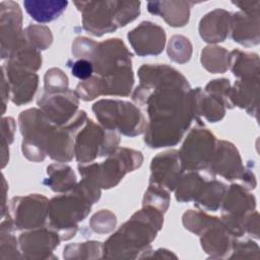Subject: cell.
<instances>
[{
  "label": "cell",
  "instance_id": "obj_1",
  "mask_svg": "<svg viewBox=\"0 0 260 260\" xmlns=\"http://www.w3.org/2000/svg\"><path fill=\"white\" fill-rule=\"evenodd\" d=\"M133 101L149 117L144 141L158 148L177 144L195 118L194 93L186 78L167 65H143Z\"/></svg>",
  "mask_w": 260,
  "mask_h": 260
},
{
  "label": "cell",
  "instance_id": "obj_35",
  "mask_svg": "<svg viewBox=\"0 0 260 260\" xmlns=\"http://www.w3.org/2000/svg\"><path fill=\"white\" fill-rule=\"evenodd\" d=\"M169 203H170V195L168 190L159 185L150 183L144 195L143 206L154 207L155 209L164 213L168 209Z\"/></svg>",
  "mask_w": 260,
  "mask_h": 260
},
{
  "label": "cell",
  "instance_id": "obj_14",
  "mask_svg": "<svg viewBox=\"0 0 260 260\" xmlns=\"http://www.w3.org/2000/svg\"><path fill=\"white\" fill-rule=\"evenodd\" d=\"M1 58H9L17 48L22 32V13L18 3L14 1H1Z\"/></svg>",
  "mask_w": 260,
  "mask_h": 260
},
{
  "label": "cell",
  "instance_id": "obj_41",
  "mask_svg": "<svg viewBox=\"0 0 260 260\" xmlns=\"http://www.w3.org/2000/svg\"><path fill=\"white\" fill-rule=\"evenodd\" d=\"M96 44L98 43L93 42L92 40L84 37L76 38L72 44V54L75 58L86 59L90 61Z\"/></svg>",
  "mask_w": 260,
  "mask_h": 260
},
{
  "label": "cell",
  "instance_id": "obj_10",
  "mask_svg": "<svg viewBox=\"0 0 260 260\" xmlns=\"http://www.w3.org/2000/svg\"><path fill=\"white\" fill-rule=\"evenodd\" d=\"M221 221L234 237L245 233V223L256 206L255 197L241 185H232L225 192Z\"/></svg>",
  "mask_w": 260,
  "mask_h": 260
},
{
  "label": "cell",
  "instance_id": "obj_4",
  "mask_svg": "<svg viewBox=\"0 0 260 260\" xmlns=\"http://www.w3.org/2000/svg\"><path fill=\"white\" fill-rule=\"evenodd\" d=\"M92 204L75 188L68 194L54 197L49 202L50 226L58 232L61 240L70 239L77 231V222L87 216Z\"/></svg>",
  "mask_w": 260,
  "mask_h": 260
},
{
  "label": "cell",
  "instance_id": "obj_19",
  "mask_svg": "<svg viewBox=\"0 0 260 260\" xmlns=\"http://www.w3.org/2000/svg\"><path fill=\"white\" fill-rule=\"evenodd\" d=\"M208 171L212 174H218L229 181L242 179L245 168L241 156L234 144L228 141H217L215 152Z\"/></svg>",
  "mask_w": 260,
  "mask_h": 260
},
{
  "label": "cell",
  "instance_id": "obj_22",
  "mask_svg": "<svg viewBox=\"0 0 260 260\" xmlns=\"http://www.w3.org/2000/svg\"><path fill=\"white\" fill-rule=\"evenodd\" d=\"M231 13L223 9H215L204 15L199 23V34L207 43L223 42L228 37Z\"/></svg>",
  "mask_w": 260,
  "mask_h": 260
},
{
  "label": "cell",
  "instance_id": "obj_6",
  "mask_svg": "<svg viewBox=\"0 0 260 260\" xmlns=\"http://www.w3.org/2000/svg\"><path fill=\"white\" fill-rule=\"evenodd\" d=\"M119 142L117 131L107 129L87 119L76 134L74 155L78 162H90L96 156L111 154L118 148Z\"/></svg>",
  "mask_w": 260,
  "mask_h": 260
},
{
  "label": "cell",
  "instance_id": "obj_26",
  "mask_svg": "<svg viewBox=\"0 0 260 260\" xmlns=\"http://www.w3.org/2000/svg\"><path fill=\"white\" fill-rule=\"evenodd\" d=\"M193 93L195 119L199 116H203L207 121L214 123L223 118L225 106L222 101L207 92H203L201 88L193 89Z\"/></svg>",
  "mask_w": 260,
  "mask_h": 260
},
{
  "label": "cell",
  "instance_id": "obj_21",
  "mask_svg": "<svg viewBox=\"0 0 260 260\" xmlns=\"http://www.w3.org/2000/svg\"><path fill=\"white\" fill-rule=\"evenodd\" d=\"M196 4L191 1H150L147 10L151 14L159 15L174 27L184 26L190 17V8Z\"/></svg>",
  "mask_w": 260,
  "mask_h": 260
},
{
  "label": "cell",
  "instance_id": "obj_23",
  "mask_svg": "<svg viewBox=\"0 0 260 260\" xmlns=\"http://www.w3.org/2000/svg\"><path fill=\"white\" fill-rule=\"evenodd\" d=\"M200 235L202 248L210 255L216 253L217 257H221V254L229 252L233 246L231 240L232 235L224 226L221 219L217 217H213L212 221Z\"/></svg>",
  "mask_w": 260,
  "mask_h": 260
},
{
  "label": "cell",
  "instance_id": "obj_9",
  "mask_svg": "<svg viewBox=\"0 0 260 260\" xmlns=\"http://www.w3.org/2000/svg\"><path fill=\"white\" fill-rule=\"evenodd\" d=\"M132 54L119 39L98 43L90 62L93 71L102 79L132 70Z\"/></svg>",
  "mask_w": 260,
  "mask_h": 260
},
{
  "label": "cell",
  "instance_id": "obj_18",
  "mask_svg": "<svg viewBox=\"0 0 260 260\" xmlns=\"http://www.w3.org/2000/svg\"><path fill=\"white\" fill-rule=\"evenodd\" d=\"M150 170L149 183L159 185L168 191L175 190L182 176L179 151L170 150L158 153L152 158Z\"/></svg>",
  "mask_w": 260,
  "mask_h": 260
},
{
  "label": "cell",
  "instance_id": "obj_11",
  "mask_svg": "<svg viewBox=\"0 0 260 260\" xmlns=\"http://www.w3.org/2000/svg\"><path fill=\"white\" fill-rule=\"evenodd\" d=\"M82 14V26L95 37L119 28L118 1H75Z\"/></svg>",
  "mask_w": 260,
  "mask_h": 260
},
{
  "label": "cell",
  "instance_id": "obj_30",
  "mask_svg": "<svg viewBox=\"0 0 260 260\" xmlns=\"http://www.w3.org/2000/svg\"><path fill=\"white\" fill-rule=\"evenodd\" d=\"M226 192V186L214 180H205L199 194L193 200L194 204L198 207H202L211 211H215L221 205Z\"/></svg>",
  "mask_w": 260,
  "mask_h": 260
},
{
  "label": "cell",
  "instance_id": "obj_42",
  "mask_svg": "<svg viewBox=\"0 0 260 260\" xmlns=\"http://www.w3.org/2000/svg\"><path fill=\"white\" fill-rule=\"evenodd\" d=\"M69 66L71 67L72 75L80 80H86L92 76L93 65L89 60L78 59Z\"/></svg>",
  "mask_w": 260,
  "mask_h": 260
},
{
  "label": "cell",
  "instance_id": "obj_12",
  "mask_svg": "<svg viewBox=\"0 0 260 260\" xmlns=\"http://www.w3.org/2000/svg\"><path fill=\"white\" fill-rule=\"evenodd\" d=\"M49 215V201L40 194L14 197L10 202V218L16 230L43 226Z\"/></svg>",
  "mask_w": 260,
  "mask_h": 260
},
{
  "label": "cell",
  "instance_id": "obj_29",
  "mask_svg": "<svg viewBox=\"0 0 260 260\" xmlns=\"http://www.w3.org/2000/svg\"><path fill=\"white\" fill-rule=\"evenodd\" d=\"M48 178L44 184L55 192H66L72 190L76 185V176L73 170L63 164H53L47 168Z\"/></svg>",
  "mask_w": 260,
  "mask_h": 260
},
{
  "label": "cell",
  "instance_id": "obj_44",
  "mask_svg": "<svg viewBox=\"0 0 260 260\" xmlns=\"http://www.w3.org/2000/svg\"><path fill=\"white\" fill-rule=\"evenodd\" d=\"M233 4L238 6L242 12L251 16H259L260 1H233Z\"/></svg>",
  "mask_w": 260,
  "mask_h": 260
},
{
  "label": "cell",
  "instance_id": "obj_5",
  "mask_svg": "<svg viewBox=\"0 0 260 260\" xmlns=\"http://www.w3.org/2000/svg\"><path fill=\"white\" fill-rule=\"evenodd\" d=\"M92 111L103 127L126 136L142 134L147 127L140 110L129 102L101 100L92 106Z\"/></svg>",
  "mask_w": 260,
  "mask_h": 260
},
{
  "label": "cell",
  "instance_id": "obj_16",
  "mask_svg": "<svg viewBox=\"0 0 260 260\" xmlns=\"http://www.w3.org/2000/svg\"><path fill=\"white\" fill-rule=\"evenodd\" d=\"M128 40L137 55H158L166 44V32L164 28L150 21H142L129 31Z\"/></svg>",
  "mask_w": 260,
  "mask_h": 260
},
{
  "label": "cell",
  "instance_id": "obj_7",
  "mask_svg": "<svg viewBox=\"0 0 260 260\" xmlns=\"http://www.w3.org/2000/svg\"><path fill=\"white\" fill-rule=\"evenodd\" d=\"M53 124L42 110L29 109L19 115V127L23 136V155L32 161L44 160Z\"/></svg>",
  "mask_w": 260,
  "mask_h": 260
},
{
  "label": "cell",
  "instance_id": "obj_13",
  "mask_svg": "<svg viewBox=\"0 0 260 260\" xmlns=\"http://www.w3.org/2000/svg\"><path fill=\"white\" fill-rule=\"evenodd\" d=\"M84 111H78L75 117L63 126L54 125L47 144V154L59 162H66L74 155V144L77 132L86 122Z\"/></svg>",
  "mask_w": 260,
  "mask_h": 260
},
{
  "label": "cell",
  "instance_id": "obj_17",
  "mask_svg": "<svg viewBox=\"0 0 260 260\" xmlns=\"http://www.w3.org/2000/svg\"><path fill=\"white\" fill-rule=\"evenodd\" d=\"M3 74L7 77V82L11 91V100L17 105L30 102L38 87L39 77L29 70L6 63L2 67Z\"/></svg>",
  "mask_w": 260,
  "mask_h": 260
},
{
  "label": "cell",
  "instance_id": "obj_27",
  "mask_svg": "<svg viewBox=\"0 0 260 260\" xmlns=\"http://www.w3.org/2000/svg\"><path fill=\"white\" fill-rule=\"evenodd\" d=\"M23 5L31 18L39 22H49L64 12L68 2L64 0H25Z\"/></svg>",
  "mask_w": 260,
  "mask_h": 260
},
{
  "label": "cell",
  "instance_id": "obj_20",
  "mask_svg": "<svg viewBox=\"0 0 260 260\" xmlns=\"http://www.w3.org/2000/svg\"><path fill=\"white\" fill-rule=\"evenodd\" d=\"M60 241V235L51 226L37 228L19 237L21 251L30 254L28 258H43V254L52 252Z\"/></svg>",
  "mask_w": 260,
  "mask_h": 260
},
{
  "label": "cell",
  "instance_id": "obj_3",
  "mask_svg": "<svg viewBox=\"0 0 260 260\" xmlns=\"http://www.w3.org/2000/svg\"><path fill=\"white\" fill-rule=\"evenodd\" d=\"M143 156L140 151L129 148H117L102 164L78 165L82 179L87 180L99 188L115 187L129 172L142 165Z\"/></svg>",
  "mask_w": 260,
  "mask_h": 260
},
{
  "label": "cell",
  "instance_id": "obj_33",
  "mask_svg": "<svg viewBox=\"0 0 260 260\" xmlns=\"http://www.w3.org/2000/svg\"><path fill=\"white\" fill-rule=\"evenodd\" d=\"M24 40L37 50H46L53 41L49 27L40 24H30L22 32Z\"/></svg>",
  "mask_w": 260,
  "mask_h": 260
},
{
  "label": "cell",
  "instance_id": "obj_37",
  "mask_svg": "<svg viewBox=\"0 0 260 260\" xmlns=\"http://www.w3.org/2000/svg\"><path fill=\"white\" fill-rule=\"evenodd\" d=\"M75 92L78 98L83 101H92L101 94H104L102 79L99 76H91L90 78L79 82Z\"/></svg>",
  "mask_w": 260,
  "mask_h": 260
},
{
  "label": "cell",
  "instance_id": "obj_8",
  "mask_svg": "<svg viewBox=\"0 0 260 260\" xmlns=\"http://www.w3.org/2000/svg\"><path fill=\"white\" fill-rule=\"evenodd\" d=\"M217 140L204 127L195 126L188 134L179 152L182 171L208 170Z\"/></svg>",
  "mask_w": 260,
  "mask_h": 260
},
{
  "label": "cell",
  "instance_id": "obj_25",
  "mask_svg": "<svg viewBox=\"0 0 260 260\" xmlns=\"http://www.w3.org/2000/svg\"><path fill=\"white\" fill-rule=\"evenodd\" d=\"M259 78L241 79L231 88L230 99L233 107L245 109L251 116L257 117Z\"/></svg>",
  "mask_w": 260,
  "mask_h": 260
},
{
  "label": "cell",
  "instance_id": "obj_28",
  "mask_svg": "<svg viewBox=\"0 0 260 260\" xmlns=\"http://www.w3.org/2000/svg\"><path fill=\"white\" fill-rule=\"evenodd\" d=\"M230 55V66L235 76L241 79L259 78V57L257 54L234 50Z\"/></svg>",
  "mask_w": 260,
  "mask_h": 260
},
{
  "label": "cell",
  "instance_id": "obj_39",
  "mask_svg": "<svg viewBox=\"0 0 260 260\" xmlns=\"http://www.w3.org/2000/svg\"><path fill=\"white\" fill-rule=\"evenodd\" d=\"M231 84L229 79L221 78V79H215L210 81L206 87L205 91L211 95H214L215 98L222 101L225 107L232 109L233 105L231 103L230 93H231Z\"/></svg>",
  "mask_w": 260,
  "mask_h": 260
},
{
  "label": "cell",
  "instance_id": "obj_38",
  "mask_svg": "<svg viewBox=\"0 0 260 260\" xmlns=\"http://www.w3.org/2000/svg\"><path fill=\"white\" fill-rule=\"evenodd\" d=\"M214 216H209L204 212L188 210L183 215V223L185 228L197 235H200L204 229L212 221Z\"/></svg>",
  "mask_w": 260,
  "mask_h": 260
},
{
  "label": "cell",
  "instance_id": "obj_24",
  "mask_svg": "<svg viewBox=\"0 0 260 260\" xmlns=\"http://www.w3.org/2000/svg\"><path fill=\"white\" fill-rule=\"evenodd\" d=\"M230 28L235 42L251 47L259 43V16H251L244 12L231 15Z\"/></svg>",
  "mask_w": 260,
  "mask_h": 260
},
{
  "label": "cell",
  "instance_id": "obj_43",
  "mask_svg": "<svg viewBox=\"0 0 260 260\" xmlns=\"http://www.w3.org/2000/svg\"><path fill=\"white\" fill-rule=\"evenodd\" d=\"M15 129L14 120L12 118L2 119V148H5L13 140V133Z\"/></svg>",
  "mask_w": 260,
  "mask_h": 260
},
{
  "label": "cell",
  "instance_id": "obj_40",
  "mask_svg": "<svg viewBox=\"0 0 260 260\" xmlns=\"http://www.w3.org/2000/svg\"><path fill=\"white\" fill-rule=\"evenodd\" d=\"M116 216L109 210H101L90 218L91 229L100 234L111 232L116 225Z\"/></svg>",
  "mask_w": 260,
  "mask_h": 260
},
{
  "label": "cell",
  "instance_id": "obj_2",
  "mask_svg": "<svg viewBox=\"0 0 260 260\" xmlns=\"http://www.w3.org/2000/svg\"><path fill=\"white\" fill-rule=\"evenodd\" d=\"M162 222V212L143 206L106 242L105 252H139L155 238Z\"/></svg>",
  "mask_w": 260,
  "mask_h": 260
},
{
  "label": "cell",
  "instance_id": "obj_15",
  "mask_svg": "<svg viewBox=\"0 0 260 260\" xmlns=\"http://www.w3.org/2000/svg\"><path fill=\"white\" fill-rule=\"evenodd\" d=\"M78 105V95L70 89L57 93H45L38 101L41 110L57 126L70 122L77 114Z\"/></svg>",
  "mask_w": 260,
  "mask_h": 260
},
{
  "label": "cell",
  "instance_id": "obj_36",
  "mask_svg": "<svg viewBox=\"0 0 260 260\" xmlns=\"http://www.w3.org/2000/svg\"><path fill=\"white\" fill-rule=\"evenodd\" d=\"M46 93H57L68 90V77L59 68H52L45 74Z\"/></svg>",
  "mask_w": 260,
  "mask_h": 260
},
{
  "label": "cell",
  "instance_id": "obj_32",
  "mask_svg": "<svg viewBox=\"0 0 260 260\" xmlns=\"http://www.w3.org/2000/svg\"><path fill=\"white\" fill-rule=\"evenodd\" d=\"M205 180L198 171H189L188 174L181 176L176 187V199L180 202L194 200L199 194Z\"/></svg>",
  "mask_w": 260,
  "mask_h": 260
},
{
  "label": "cell",
  "instance_id": "obj_31",
  "mask_svg": "<svg viewBox=\"0 0 260 260\" xmlns=\"http://www.w3.org/2000/svg\"><path fill=\"white\" fill-rule=\"evenodd\" d=\"M201 63L211 73H223L231 65V55L224 48L208 46L201 52Z\"/></svg>",
  "mask_w": 260,
  "mask_h": 260
},
{
  "label": "cell",
  "instance_id": "obj_34",
  "mask_svg": "<svg viewBox=\"0 0 260 260\" xmlns=\"http://www.w3.org/2000/svg\"><path fill=\"white\" fill-rule=\"evenodd\" d=\"M192 54V45L189 40L183 36H174L168 45V55L170 59L177 63L189 61Z\"/></svg>",
  "mask_w": 260,
  "mask_h": 260
}]
</instances>
